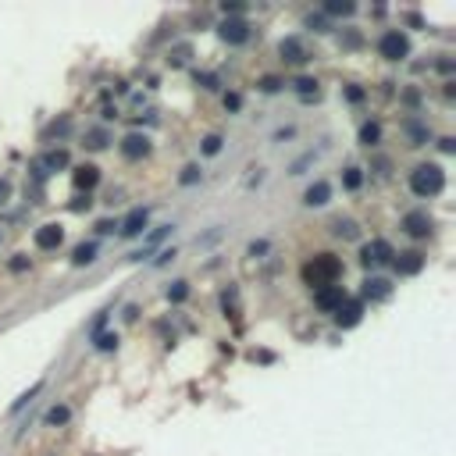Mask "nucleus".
<instances>
[{
	"label": "nucleus",
	"instance_id": "40",
	"mask_svg": "<svg viewBox=\"0 0 456 456\" xmlns=\"http://www.w3.org/2000/svg\"><path fill=\"white\" fill-rule=\"evenodd\" d=\"M172 257H175V250H160V257H157V267H160V264H168Z\"/></svg>",
	"mask_w": 456,
	"mask_h": 456
},
{
	"label": "nucleus",
	"instance_id": "26",
	"mask_svg": "<svg viewBox=\"0 0 456 456\" xmlns=\"http://www.w3.org/2000/svg\"><path fill=\"white\" fill-rule=\"evenodd\" d=\"M107 132H103V129H93V132H86V147L90 150H103V147H107Z\"/></svg>",
	"mask_w": 456,
	"mask_h": 456
},
{
	"label": "nucleus",
	"instance_id": "2",
	"mask_svg": "<svg viewBox=\"0 0 456 456\" xmlns=\"http://www.w3.org/2000/svg\"><path fill=\"white\" fill-rule=\"evenodd\" d=\"M446 189V172L442 164H417V168L410 172V193L421 196V200H431Z\"/></svg>",
	"mask_w": 456,
	"mask_h": 456
},
{
	"label": "nucleus",
	"instance_id": "15",
	"mask_svg": "<svg viewBox=\"0 0 456 456\" xmlns=\"http://www.w3.org/2000/svg\"><path fill=\"white\" fill-rule=\"evenodd\" d=\"M328 200H331V185H328L324 178H318V182L307 185V193H303V203H307V207H324Z\"/></svg>",
	"mask_w": 456,
	"mask_h": 456
},
{
	"label": "nucleus",
	"instance_id": "30",
	"mask_svg": "<svg viewBox=\"0 0 456 456\" xmlns=\"http://www.w3.org/2000/svg\"><path fill=\"white\" fill-rule=\"evenodd\" d=\"M182 185H196L200 182V168L196 164H189V168H182V178H178Z\"/></svg>",
	"mask_w": 456,
	"mask_h": 456
},
{
	"label": "nucleus",
	"instance_id": "21",
	"mask_svg": "<svg viewBox=\"0 0 456 456\" xmlns=\"http://www.w3.org/2000/svg\"><path fill=\"white\" fill-rule=\"evenodd\" d=\"M382 143V125L378 121H364L360 125V147H378Z\"/></svg>",
	"mask_w": 456,
	"mask_h": 456
},
{
	"label": "nucleus",
	"instance_id": "8",
	"mask_svg": "<svg viewBox=\"0 0 456 456\" xmlns=\"http://www.w3.org/2000/svg\"><path fill=\"white\" fill-rule=\"evenodd\" d=\"M431 228H435V221H431L424 211H410V214H403V232H406L410 239H428V236H431Z\"/></svg>",
	"mask_w": 456,
	"mask_h": 456
},
{
	"label": "nucleus",
	"instance_id": "24",
	"mask_svg": "<svg viewBox=\"0 0 456 456\" xmlns=\"http://www.w3.org/2000/svg\"><path fill=\"white\" fill-rule=\"evenodd\" d=\"M324 11L335 14V18H349V14L357 11V4H349V0H342V4H339V0H331V4H324Z\"/></svg>",
	"mask_w": 456,
	"mask_h": 456
},
{
	"label": "nucleus",
	"instance_id": "23",
	"mask_svg": "<svg viewBox=\"0 0 456 456\" xmlns=\"http://www.w3.org/2000/svg\"><path fill=\"white\" fill-rule=\"evenodd\" d=\"M342 185H346L349 193H357L360 185H364V172H360V168H346V172H342Z\"/></svg>",
	"mask_w": 456,
	"mask_h": 456
},
{
	"label": "nucleus",
	"instance_id": "34",
	"mask_svg": "<svg viewBox=\"0 0 456 456\" xmlns=\"http://www.w3.org/2000/svg\"><path fill=\"white\" fill-rule=\"evenodd\" d=\"M221 11H225L228 18H232V14H242V11H246V4H228V0H225V4H221Z\"/></svg>",
	"mask_w": 456,
	"mask_h": 456
},
{
	"label": "nucleus",
	"instance_id": "33",
	"mask_svg": "<svg viewBox=\"0 0 456 456\" xmlns=\"http://www.w3.org/2000/svg\"><path fill=\"white\" fill-rule=\"evenodd\" d=\"M225 107H228V111H239V107H242V96H239V93H228V96H225Z\"/></svg>",
	"mask_w": 456,
	"mask_h": 456
},
{
	"label": "nucleus",
	"instance_id": "28",
	"mask_svg": "<svg viewBox=\"0 0 456 456\" xmlns=\"http://www.w3.org/2000/svg\"><path fill=\"white\" fill-rule=\"evenodd\" d=\"M221 147H225V139H221V136H207V139H203V154H207V157H218Z\"/></svg>",
	"mask_w": 456,
	"mask_h": 456
},
{
	"label": "nucleus",
	"instance_id": "1",
	"mask_svg": "<svg viewBox=\"0 0 456 456\" xmlns=\"http://www.w3.org/2000/svg\"><path fill=\"white\" fill-rule=\"evenodd\" d=\"M342 275V260L335 253H318L314 260L303 264V282L310 289H324V285H335Z\"/></svg>",
	"mask_w": 456,
	"mask_h": 456
},
{
	"label": "nucleus",
	"instance_id": "29",
	"mask_svg": "<svg viewBox=\"0 0 456 456\" xmlns=\"http://www.w3.org/2000/svg\"><path fill=\"white\" fill-rule=\"evenodd\" d=\"M282 86H285V82L275 79V75H264V79H260V90H264V93H278Z\"/></svg>",
	"mask_w": 456,
	"mask_h": 456
},
{
	"label": "nucleus",
	"instance_id": "18",
	"mask_svg": "<svg viewBox=\"0 0 456 456\" xmlns=\"http://www.w3.org/2000/svg\"><path fill=\"white\" fill-rule=\"evenodd\" d=\"M172 236V225H160V228H154V232L147 236V239H143V250L139 253H132V260H143V257H147L150 250H157V246L164 242V239H168Z\"/></svg>",
	"mask_w": 456,
	"mask_h": 456
},
{
	"label": "nucleus",
	"instance_id": "4",
	"mask_svg": "<svg viewBox=\"0 0 456 456\" xmlns=\"http://www.w3.org/2000/svg\"><path fill=\"white\" fill-rule=\"evenodd\" d=\"M218 36L225 39L228 47H242L246 39H250V22H246V18H225Z\"/></svg>",
	"mask_w": 456,
	"mask_h": 456
},
{
	"label": "nucleus",
	"instance_id": "17",
	"mask_svg": "<svg viewBox=\"0 0 456 456\" xmlns=\"http://www.w3.org/2000/svg\"><path fill=\"white\" fill-rule=\"evenodd\" d=\"M57 168H68V150H50L43 160L36 164V175H50Z\"/></svg>",
	"mask_w": 456,
	"mask_h": 456
},
{
	"label": "nucleus",
	"instance_id": "10",
	"mask_svg": "<svg viewBox=\"0 0 456 456\" xmlns=\"http://www.w3.org/2000/svg\"><path fill=\"white\" fill-rule=\"evenodd\" d=\"M360 260H364V267H378V264H388L392 260V246L385 242V239H371L364 250H360Z\"/></svg>",
	"mask_w": 456,
	"mask_h": 456
},
{
	"label": "nucleus",
	"instance_id": "25",
	"mask_svg": "<svg viewBox=\"0 0 456 456\" xmlns=\"http://www.w3.org/2000/svg\"><path fill=\"white\" fill-rule=\"evenodd\" d=\"M72 421V410L68 406H50L47 410V424H68Z\"/></svg>",
	"mask_w": 456,
	"mask_h": 456
},
{
	"label": "nucleus",
	"instance_id": "13",
	"mask_svg": "<svg viewBox=\"0 0 456 456\" xmlns=\"http://www.w3.org/2000/svg\"><path fill=\"white\" fill-rule=\"evenodd\" d=\"M342 300H346L342 285H324V289H314V303H318V310H324V314H335Z\"/></svg>",
	"mask_w": 456,
	"mask_h": 456
},
{
	"label": "nucleus",
	"instance_id": "12",
	"mask_svg": "<svg viewBox=\"0 0 456 456\" xmlns=\"http://www.w3.org/2000/svg\"><path fill=\"white\" fill-rule=\"evenodd\" d=\"M364 321V303L360 300H342L335 310V324L339 328H357Z\"/></svg>",
	"mask_w": 456,
	"mask_h": 456
},
{
	"label": "nucleus",
	"instance_id": "14",
	"mask_svg": "<svg viewBox=\"0 0 456 456\" xmlns=\"http://www.w3.org/2000/svg\"><path fill=\"white\" fill-rule=\"evenodd\" d=\"M72 182H75L79 193H90V189H96V182H100V168H96V164H82V168L72 172Z\"/></svg>",
	"mask_w": 456,
	"mask_h": 456
},
{
	"label": "nucleus",
	"instance_id": "32",
	"mask_svg": "<svg viewBox=\"0 0 456 456\" xmlns=\"http://www.w3.org/2000/svg\"><path fill=\"white\" fill-rule=\"evenodd\" d=\"M36 392H39V385H32V388H29V392H22V396H18V403H14V406H11V413H18V410H22V406H25V403H29V400H32V396H36Z\"/></svg>",
	"mask_w": 456,
	"mask_h": 456
},
{
	"label": "nucleus",
	"instance_id": "39",
	"mask_svg": "<svg viewBox=\"0 0 456 456\" xmlns=\"http://www.w3.org/2000/svg\"><path fill=\"white\" fill-rule=\"evenodd\" d=\"M90 207V196H75V203H72V211H86Z\"/></svg>",
	"mask_w": 456,
	"mask_h": 456
},
{
	"label": "nucleus",
	"instance_id": "9",
	"mask_svg": "<svg viewBox=\"0 0 456 456\" xmlns=\"http://www.w3.org/2000/svg\"><path fill=\"white\" fill-rule=\"evenodd\" d=\"M147 221H150V211H147V207H132V211L125 214V221L118 225V232L125 236V239H136V236H143Z\"/></svg>",
	"mask_w": 456,
	"mask_h": 456
},
{
	"label": "nucleus",
	"instance_id": "31",
	"mask_svg": "<svg viewBox=\"0 0 456 456\" xmlns=\"http://www.w3.org/2000/svg\"><path fill=\"white\" fill-rule=\"evenodd\" d=\"M114 346H118V335H96V349H103V353H111Z\"/></svg>",
	"mask_w": 456,
	"mask_h": 456
},
{
	"label": "nucleus",
	"instance_id": "7",
	"mask_svg": "<svg viewBox=\"0 0 456 456\" xmlns=\"http://www.w3.org/2000/svg\"><path fill=\"white\" fill-rule=\"evenodd\" d=\"M118 150H121V157L125 160H143L150 154V136H143V132H129L125 139L118 143Z\"/></svg>",
	"mask_w": 456,
	"mask_h": 456
},
{
	"label": "nucleus",
	"instance_id": "35",
	"mask_svg": "<svg viewBox=\"0 0 456 456\" xmlns=\"http://www.w3.org/2000/svg\"><path fill=\"white\" fill-rule=\"evenodd\" d=\"M8 200H11V182L0 178V203H8Z\"/></svg>",
	"mask_w": 456,
	"mask_h": 456
},
{
	"label": "nucleus",
	"instance_id": "16",
	"mask_svg": "<svg viewBox=\"0 0 456 456\" xmlns=\"http://www.w3.org/2000/svg\"><path fill=\"white\" fill-rule=\"evenodd\" d=\"M392 296V285H388V278H367L364 282V300H371V303H382V300H388ZM360 300V303H364Z\"/></svg>",
	"mask_w": 456,
	"mask_h": 456
},
{
	"label": "nucleus",
	"instance_id": "37",
	"mask_svg": "<svg viewBox=\"0 0 456 456\" xmlns=\"http://www.w3.org/2000/svg\"><path fill=\"white\" fill-rule=\"evenodd\" d=\"M114 228H118L114 221H100V225H96V232H100V236H111V232H114Z\"/></svg>",
	"mask_w": 456,
	"mask_h": 456
},
{
	"label": "nucleus",
	"instance_id": "6",
	"mask_svg": "<svg viewBox=\"0 0 456 456\" xmlns=\"http://www.w3.org/2000/svg\"><path fill=\"white\" fill-rule=\"evenodd\" d=\"M278 54H282L285 65H307V61H310V50H307V43L300 36H285L278 43Z\"/></svg>",
	"mask_w": 456,
	"mask_h": 456
},
{
	"label": "nucleus",
	"instance_id": "36",
	"mask_svg": "<svg viewBox=\"0 0 456 456\" xmlns=\"http://www.w3.org/2000/svg\"><path fill=\"white\" fill-rule=\"evenodd\" d=\"M25 267H29V257H22V253L11 260V271H25Z\"/></svg>",
	"mask_w": 456,
	"mask_h": 456
},
{
	"label": "nucleus",
	"instance_id": "22",
	"mask_svg": "<svg viewBox=\"0 0 456 456\" xmlns=\"http://www.w3.org/2000/svg\"><path fill=\"white\" fill-rule=\"evenodd\" d=\"M293 86H296V93H300L303 100H310V96H318V79H310V75H300V79L293 82Z\"/></svg>",
	"mask_w": 456,
	"mask_h": 456
},
{
	"label": "nucleus",
	"instance_id": "19",
	"mask_svg": "<svg viewBox=\"0 0 456 456\" xmlns=\"http://www.w3.org/2000/svg\"><path fill=\"white\" fill-rule=\"evenodd\" d=\"M331 236H335V239H357L360 228H357L353 218H335V221H331Z\"/></svg>",
	"mask_w": 456,
	"mask_h": 456
},
{
	"label": "nucleus",
	"instance_id": "27",
	"mask_svg": "<svg viewBox=\"0 0 456 456\" xmlns=\"http://www.w3.org/2000/svg\"><path fill=\"white\" fill-rule=\"evenodd\" d=\"M168 300L172 303H185V300H189V285H185V282H172L168 285Z\"/></svg>",
	"mask_w": 456,
	"mask_h": 456
},
{
	"label": "nucleus",
	"instance_id": "11",
	"mask_svg": "<svg viewBox=\"0 0 456 456\" xmlns=\"http://www.w3.org/2000/svg\"><path fill=\"white\" fill-rule=\"evenodd\" d=\"M32 242H36V250H57L61 242H65V228L61 225H39L36 228V236H32Z\"/></svg>",
	"mask_w": 456,
	"mask_h": 456
},
{
	"label": "nucleus",
	"instance_id": "38",
	"mask_svg": "<svg viewBox=\"0 0 456 456\" xmlns=\"http://www.w3.org/2000/svg\"><path fill=\"white\" fill-rule=\"evenodd\" d=\"M260 253H267V242H264V239L250 246V257H260Z\"/></svg>",
	"mask_w": 456,
	"mask_h": 456
},
{
	"label": "nucleus",
	"instance_id": "3",
	"mask_svg": "<svg viewBox=\"0 0 456 456\" xmlns=\"http://www.w3.org/2000/svg\"><path fill=\"white\" fill-rule=\"evenodd\" d=\"M378 54H382L385 61H406V57H410V39H406V32H403V29H388V32H382V39H378Z\"/></svg>",
	"mask_w": 456,
	"mask_h": 456
},
{
	"label": "nucleus",
	"instance_id": "20",
	"mask_svg": "<svg viewBox=\"0 0 456 456\" xmlns=\"http://www.w3.org/2000/svg\"><path fill=\"white\" fill-rule=\"evenodd\" d=\"M93 260H96V242H82V246H75V250H72V264L75 267H86Z\"/></svg>",
	"mask_w": 456,
	"mask_h": 456
},
{
	"label": "nucleus",
	"instance_id": "5",
	"mask_svg": "<svg viewBox=\"0 0 456 456\" xmlns=\"http://www.w3.org/2000/svg\"><path fill=\"white\" fill-rule=\"evenodd\" d=\"M392 257H396V260H392V264H396V275H403V278L421 275L424 271V260H428L421 250H403V253H392Z\"/></svg>",
	"mask_w": 456,
	"mask_h": 456
}]
</instances>
